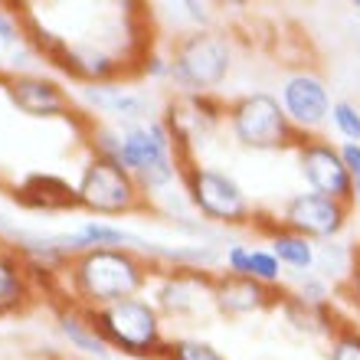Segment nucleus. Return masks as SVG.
<instances>
[{
    "label": "nucleus",
    "instance_id": "f257e3e1",
    "mask_svg": "<svg viewBox=\"0 0 360 360\" xmlns=\"http://www.w3.org/2000/svg\"><path fill=\"white\" fill-rule=\"evenodd\" d=\"M69 282L82 308H105L124 298H138L148 285V266L131 249H89L72 256Z\"/></svg>",
    "mask_w": 360,
    "mask_h": 360
},
{
    "label": "nucleus",
    "instance_id": "f03ea898",
    "mask_svg": "<svg viewBox=\"0 0 360 360\" xmlns=\"http://www.w3.org/2000/svg\"><path fill=\"white\" fill-rule=\"evenodd\" d=\"M89 318L112 351H122L138 360L164 357L167 341L161 331V311L148 298H124L105 308H89Z\"/></svg>",
    "mask_w": 360,
    "mask_h": 360
},
{
    "label": "nucleus",
    "instance_id": "7ed1b4c3",
    "mask_svg": "<svg viewBox=\"0 0 360 360\" xmlns=\"http://www.w3.org/2000/svg\"><path fill=\"white\" fill-rule=\"evenodd\" d=\"M233 66V46L217 30H193L174 43L171 53V79L180 92L190 95H213V89L223 86Z\"/></svg>",
    "mask_w": 360,
    "mask_h": 360
},
{
    "label": "nucleus",
    "instance_id": "20e7f679",
    "mask_svg": "<svg viewBox=\"0 0 360 360\" xmlns=\"http://www.w3.org/2000/svg\"><path fill=\"white\" fill-rule=\"evenodd\" d=\"M124 171L138 180L141 190H164L184 171V158L171 141V131L161 118L122 131V161Z\"/></svg>",
    "mask_w": 360,
    "mask_h": 360
},
{
    "label": "nucleus",
    "instance_id": "39448f33",
    "mask_svg": "<svg viewBox=\"0 0 360 360\" xmlns=\"http://www.w3.org/2000/svg\"><path fill=\"white\" fill-rule=\"evenodd\" d=\"M180 180H184L187 203L203 219H210V223H219V226H246V223L256 219V210L249 203L246 190L239 187L226 171L200 164V161H187L184 171H180Z\"/></svg>",
    "mask_w": 360,
    "mask_h": 360
},
{
    "label": "nucleus",
    "instance_id": "423d86ee",
    "mask_svg": "<svg viewBox=\"0 0 360 360\" xmlns=\"http://www.w3.org/2000/svg\"><path fill=\"white\" fill-rule=\"evenodd\" d=\"M226 124L236 144L249 151H282V148L298 144V131L288 122L282 102L269 92H249L229 102Z\"/></svg>",
    "mask_w": 360,
    "mask_h": 360
},
{
    "label": "nucleus",
    "instance_id": "0eeeda50",
    "mask_svg": "<svg viewBox=\"0 0 360 360\" xmlns=\"http://www.w3.org/2000/svg\"><path fill=\"white\" fill-rule=\"evenodd\" d=\"M76 193H79V207L95 213V217H122V213H134L144 203L138 180L118 161L95 158V154L92 161L82 167Z\"/></svg>",
    "mask_w": 360,
    "mask_h": 360
},
{
    "label": "nucleus",
    "instance_id": "6e6552de",
    "mask_svg": "<svg viewBox=\"0 0 360 360\" xmlns=\"http://www.w3.org/2000/svg\"><path fill=\"white\" fill-rule=\"evenodd\" d=\"M295 161H298V174H302L311 193H321V197L354 207V187L347 164L341 158V144H331L324 138H298Z\"/></svg>",
    "mask_w": 360,
    "mask_h": 360
},
{
    "label": "nucleus",
    "instance_id": "1a4fd4ad",
    "mask_svg": "<svg viewBox=\"0 0 360 360\" xmlns=\"http://www.w3.org/2000/svg\"><path fill=\"white\" fill-rule=\"evenodd\" d=\"M351 210L354 207H347V203H338L331 197L302 190V193H292L282 203L278 226L292 229V233L311 239V243H331V239H338L344 233Z\"/></svg>",
    "mask_w": 360,
    "mask_h": 360
},
{
    "label": "nucleus",
    "instance_id": "9d476101",
    "mask_svg": "<svg viewBox=\"0 0 360 360\" xmlns=\"http://www.w3.org/2000/svg\"><path fill=\"white\" fill-rule=\"evenodd\" d=\"M226 118V105L217 102L213 95H190L180 92L177 98H171L167 112L161 122L171 131V141L177 148V154L184 158V164L190 161V148L203 144L210 134L219 128V122Z\"/></svg>",
    "mask_w": 360,
    "mask_h": 360
},
{
    "label": "nucleus",
    "instance_id": "9b49d317",
    "mask_svg": "<svg viewBox=\"0 0 360 360\" xmlns=\"http://www.w3.org/2000/svg\"><path fill=\"white\" fill-rule=\"evenodd\" d=\"M278 102H282L288 122H292L295 131H318L328 118H331V95H328V86H324L321 76L314 72H295L282 82L278 89Z\"/></svg>",
    "mask_w": 360,
    "mask_h": 360
},
{
    "label": "nucleus",
    "instance_id": "f8f14e48",
    "mask_svg": "<svg viewBox=\"0 0 360 360\" xmlns=\"http://www.w3.org/2000/svg\"><path fill=\"white\" fill-rule=\"evenodd\" d=\"M213 278L207 269L197 266H174L161 278L158 292H154V304L158 311L167 314H193L203 308V302L213 304Z\"/></svg>",
    "mask_w": 360,
    "mask_h": 360
},
{
    "label": "nucleus",
    "instance_id": "ddd939ff",
    "mask_svg": "<svg viewBox=\"0 0 360 360\" xmlns=\"http://www.w3.org/2000/svg\"><path fill=\"white\" fill-rule=\"evenodd\" d=\"M282 292L269 288V285L246 278V275H229L219 272L213 278V308L226 318H246V314H259L269 308H278Z\"/></svg>",
    "mask_w": 360,
    "mask_h": 360
},
{
    "label": "nucleus",
    "instance_id": "4468645a",
    "mask_svg": "<svg viewBox=\"0 0 360 360\" xmlns=\"http://www.w3.org/2000/svg\"><path fill=\"white\" fill-rule=\"evenodd\" d=\"M10 102L30 118H72L66 92L43 76H13L7 82Z\"/></svg>",
    "mask_w": 360,
    "mask_h": 360
},
{
    "label": "nucleus",
    "instance_id": "2eb2a0df",
    "mask_svg": "<svg viewBox=\"0 0 360 360\" xmlns=\"http://www.w3.org/2000/svg\"><path fill=\"white\" fill-rule=\"evenodd\" d=\"M13 200L20 207L43 210V213H63L79 207V193L69 180L56 174H30L13 187Z\"/></svg>",
    "mask_w": 360,
    "mask_h": 360
},
{
    "label": "nucleus",
    "instance_id": "dca6fc26",
    "mask_svg": "<svg viewBox=\"0 0 360 360\" xmlns=\"http://www.w3.org/2000/svg\"><path fill=\"white\" fill-rule=\"evenodd\" d=\"M278 311L292 331L304 334V338H318V341H331L338 328H341V318L334 314V304H314L298 298L295 292H282V302H278Z\"/></svg>",
    "mask_w": 360,
    "mask_h": 360
},
{
    "label": "nucleus",
    "instance_id": "f3484780",
    "mask_svg": "<svg viewBox=\"0 0 360 360\" xmlns=\"http://www.w3.org/2000/svg\"><path fill=\"white\" fill-rule=\"evenodd\" d=\"M89 102L98 108V112L112 115V118H122L124 128H138V124L151 122V105L141 92L124 86H89L82 92Z\"/></svg>",
    "mask_w": 360,
    "mask_h": 360
},
{
    "label": "nucleus",
    "instance_id": "a211bd4d",
    "mask_svg": "<svg viewBox=\"0 0 360 360\" xmlns=\"http://www.w3.org/2000/svg\"><path fill=\"white\" fill-rule=\"evenodd\" d=\"M223 266L229 275H246V278H256V282L269 285V288H278L282 285V262L269 252V246H246V243H233V246L223 252Z\"/></svg>",
    "mask_w": 360,
    "mask_h": 360
},
{
    "label": "nucleus",
    "instance_id": "6ab92c4d",
    "mask_svg": "<svg viewBox=\"0 0 360 360\" xmlns=\"http://www.w3.org/2000/svg\"><path fill=\"white\" fill-rule=\"evenodd\" d=\"M59 331H63V338H66L76 351L89 354V357L108 360V354H112V347L105 344V338L98 334L92 318H89V308H79V304L59 308Z\"/></svg>",
    "mask_w": 360,
    "mask_h": 360
},
{
    "label": "nucleus",
    "instance_id": "aec40b11",
    "mask_svg": "<svg viewBox=\"0 0 360 360\" xmlns=\"http://www.w3.org/2000/svg\"><path fill=\"white\" fill-rule=\"evenodd\" d=\"M269 252L282 262V269H292V272H302V275H308L318 266V243L278 226V219L269 229Z\"/></svg>",
    "mask_w": 360,
    "mask_h": 360
},
{
    "label": "nucleus",
    "instance_id": "412c9836",
    "mask_svg": "<svg viewBox=\"0 0 360 360\" xmlns=\"http://www.w3.org/2000/svg\"><path fill=\"white\" fill-rule=\"evenodd\" d=\"M30 298V266L17 252L0 249V314L20 311Z\"/></svg>",
    "mask_w": 360,
    "mask_h": 360
},
{
    "label": "nucleus",
    "instance_id": "4be33fe9",
    "mask_svg": "<svg viewBox=\"0 0 360 360\" xmlns=\"http://www.w3.org/2000/svg\"><path fill=\"white\" fill-rule=\"evenodd\" d=\"M161 360H226V357H223L210 341H200V338H177V341H167Z\"/></svg>",
    "mask_w": 360,
    "mask_h": 360
},
{
    "label": "nucleus",
    "instance_id": "5701e85b",
    "mask_svg": "<svg viewBox=\"0 0 360 360\" xmlns=\"http://www.w3.org/2000/svg\"><path fill=\"white\" fill-rule=\"evenodd\" d=\"M328 360H360V328L354 321H341L338 334L328 341Z\"/></svg>",
    "mask_w": 360,
    "mask_h": 360
},
{
    "label": "nucleus",
    "instance_id": "b1692460",
    "mask_svg": "<svg viewBox=\"0 0 360 360\" xmlns=\"http://www.w3.org/2000/svg\"><path fill=\"white\" fill-rule=\"evenodd\" d=\"M331 124L334 131L344 138V144H360V108L354 102H334Z\"/></svg>",
    "mask_w": 360,
    "mask_h": 360
},
{
    "label": "nucleus",
    "instance_id": "393cba45",
    "mask_svg": "<svg viewBox=\"0 0 360 360\" xmlns=\"http://www.w3.org/2000/svg\"><path fill=\"white\" fill-rule=\"evenodd\" d=\"M341 158L347 164V174H351L354 207H360V144H341Z\"/></svg>",
    "mask_w": 360,
    "mask_h": 360
},
{
    "label": "nucleus",
    "instance_id": "a878e982",
    "mask_svg": "<svg viewBox=\"0 0 360 360\" xmlns=\"http://www.w3.org/2000/svg\"><path fill=\"white\" fill-rule=\"evenodd\" d=\"M341 292L347 295L351 304H357V311H360V252H354V266H351V272H347V278H344Z\"/></svg>",
    "mask_w": 360,
    "mask_h": 360
},
{
    "label": "nucleus",
    "instance_id": "bb28decb",
    "mask_svg": "<svg viewBox=\"0 0 360 360\" xmlns=\"http://www.w3.org/2000/svg\"><path fill=\"white\" fill-rule=\"evenodd\" d=\"M20 39V30H17V17L7 13V10H0V43L4 46H13Z\"/></svg>",
    "mask_w": 360,
    "mask_h": 360
},
{
    "label": "nucleus",
    "instance_id": "cd10ccee",
    "mask_svg": "<svg viewBox=\"0 0 360 360\" xmlns=\"http://www.w3.org/2000/svg\"><path fill=\"white\" fill-rule=\"evenodd\" d=\"M184 7H187L190 20H193V23H200V30H207V23H210V7H207V4H197V0H187Z\"/></svg>",
    "mask_w": 360,
    "mask_h": 360
},
{
    "label": "nucleus",
    "instance_id": "c85d7f7f",
    "mask_svg": "<svg viewBox=\"0 0 360 360\" xmlns=\"http://www.w3.org/2000/svg\"><path fill=\"white\" fill-rule=\"evenodd\" d=\"M354 10H357V13H360V0H357V4H354Z\"/></svg>",
    "mask_w": 360,
    "mask_h": 360
}]
</instances>
